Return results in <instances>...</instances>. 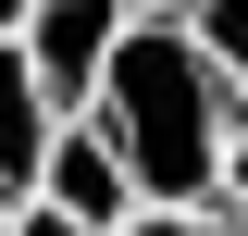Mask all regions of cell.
Here are the masks:
<instances>
[{
	"mask_svg": "<svg viewBox=\"0 0 248 236\" xmlns=\"http://www.w3.org/2000/svg\"><path fill=\"white\" fill-rule=\"evenodd\" d=\"M25 13H37V0H0V37H25Z\"/></svg>",
	"mask_w": 248,
	"mask_h": 236,
	"instance_id": "9c48e42d",
	"label": "cell"
},
{
	"mask_svg": "<svg viewBox=\"0 0 248 236\" xmlns=\"http://www.w3.org/2000/svg\"><path fill=\"white\" fill-rule=\"evenodd\" d=\"M13 236H87V224H62L50 199H25V211H13Z\"/></svg>",
	"mask_w": 248,
	"mask_h": 236,
	"instance_id": "ba28073f",
	"label": "cell"
},
{
	"mask_svg": "<svg viewBox=\"0 0 248 236\" xmlns=\"http://www.w3.org/2000/svg\"><path fill=\"white\" fill-rule=\"evenodd\" d=\"M50 137H62L50 87H37V75H25V50L0 37V199H37V162H50Z\"/></svg>",
	"mask_w": 248,
	"mask_h": 236,
	"instance_id": "277c9868",
	"label": "cell"
},
{
	"mask_svg": "<svg viewBox=\"0 0 248 236\" xmlns=\"http://www.w3.org/2000/svg\"><path fill=\"white\" fill-rule=\"evenodd\" d=\"M124 25H137L124 0H37V13H25V37H13V50H25V75L50 87V112H62V124L99 100V75H112Z\"/></svg>",
	"mask_w": 248,
	"mask_h": 236,
	"instance_id": "7a4b0ae2",
	"label": "cell"
},
{
	"mask_svg": "<svg viewBox=\"0 0 248 236\" xmlns=\"http://www.w3.org/2000/svg\"><path fill=\"white\" fill-rule=\"evenodd\" d=\"M87 124L124 149V174H137L149 211H223V149H236L248 112H236V87H223L211 62H199V37H186L174 13H137V25H124Z\"/></svg>",
	"mask_w": 248,
	"mask_h": 236,
	"instance_id": "6da1fadb",
	"label": "cell"
},
{
	"mask_svg": "<svg viewBox=\"0 0 248 236\" xmlns=\"http://www.w3.org/2000/svg\"><path fill=\"white\" fill-rule=\"evenodd\" d=\"M174 25L199 37V62H211L223 87H236V112H248V0H174Z\"/></svg>",
	"mask_w": 248,
	"mask_h": 236,
	"instance_id": "5b68a950",
	"label": "cell"
},
{
	"mask_svg": "<svg viewBox=\"0 0 248 236\" xmlns=\"http://www.w3.org/2000/svg\"><path fill=\"white\" fill-rule=\"evenodd\" d=\"M124 13H174V0H124Z\"/></svg>",
	"mask_w": 248,
	"mask_h": 236,
	"instance_id": "30bf717a",
	"label": "cell"
},
{
	"mask_svg": "<svg viewBox=\"0 0 248 236\" xmlns=\"http://www.w3.org/2000/svg\"><path fill=\"white\" fill-rule=\"evenodd\" d=\"M37 199H50L62 224H87V236H124L137 211H149V199H137V174H124V149L99 137L87 112L50 137V162H37Z\"/></svg>",
	"mask_w": 248,
	"mask_h": 236,
	"instance_id": "3957f363",
	"label": "cell"
},
{
	"mask_svg": "<svg viewBox=\"0 0 248 236\" xmlns=\"http://www.w3.org/2000/svg\"><path fill=\"white\" fill-rule=\"evenodd\" d=\"M124 236H248V224H236V211H137Z\"/></svg>",
	"mask_w": 248,
	"mask_h": 236,
	"instance_id": "8992f818",
	"label": "cell"
},
{
	"mask_svg": "<svg viewBox=\"0 0 248 236\" xmlns=\"http://www.w3.org/2000/svg\"><path fill=\"white\" fill-rule=\"evenodd\" d=\"M223 211H248V124H236V149H223Z\"/></svg>",
	"mask_w": 248,
	"mask_h": 236,
	"instance_id": "52a82bcc",
	"label": "cell"
},
{
	"mask_svg": "<svg viewBox=\"0 0 248 236\" xmlns=\"http://www.w3.org/2000/svg\"><path fill=\"white\" fill-rule=\"evenodd\" d=\"M13 211H25V199H0V236H13Z\"/></svg>",
	"mask_w": 248,
	"mask_h": 236,
	"instance_id": "8fae6325",
	"label": "cell"
}]
</instances>
